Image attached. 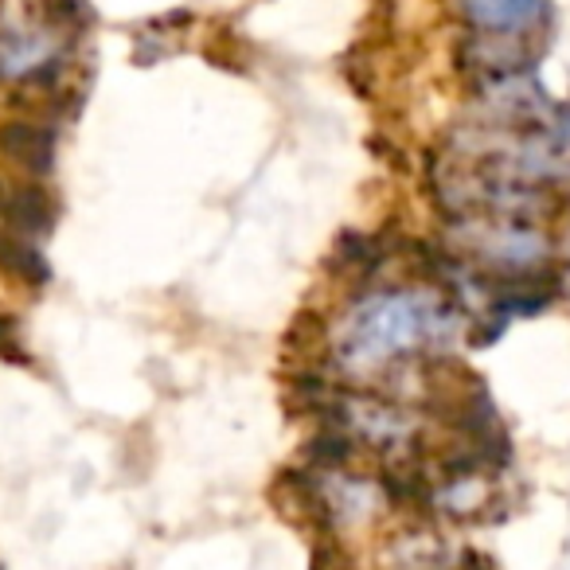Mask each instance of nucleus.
<instances>
[{"instance_id": "1", "label": "nucleus", "mask_w": 570, "mask_h": 570, "mask_svg": "<svg viewBox=\"0 0 570 570\" xmlns=\"http://www.w3.org/2000/svg\"><path fill=\"white\" fill-rule=\"evenodd\" d=\"M453 309L430 294L411 289H383L367 294L348 317V352L360 364H383V360L406 356L426 348L430 341L450 333Z\"/></svg>"}, {"instance_id": "2", "label": "nucleus", "mask_w": 570, "mask_h": 570, "mask_svg": "<svg viewBox=\"0 0 570 570\" xmlns=\"http://www.w3.org/2000/svg\"><path fill=\"white\" fill-rule=\"evenodd\" d=\"M461 235L469 238V250L489 262V266H497L500 274H523V269L539 266L551 254L543 230L515 223L512 215L497 223H481V227H461Z\"/></svg>"}, {"instance_id": "3", "label": "nucleus", "mask_w": 570, "mask_h": 570, "mask_svg": "<svg viewBox=\"0 0 570 570\" xmlns=\"http://www.w3.org/2000/svg\"><path fill=\"white\" fill-rule=\"evenodd\" d=\"M0 219L9 235L43 238L56 227V204L36 184H0Z\"/></svg>"}, {"instance_id": "4", "label": "nucleus", "mask_w": 570, "mask_h": 570, "mask_svg": "<svg viewBox=\"0 0 570 570\" xmlns=\"http://www.w3.org/2000/svg\"><path fill=\"white\" fill-rule=\"evenodd\" d=\"M0 157L36 176H48L56 168V129L40 126V121H4L0 126Z\"/></svg>"}, {"instance_id": "5", "label": "nucleus", "mask_w": 570, "mask_h": 570, "mask_svg": "<svg viewBox=\"0 0 570 570\" xmlns=\"http://www.w3.org/2000/svg\"><path fill=\"white\" fill-rule=\"evenodd\" d=\"M469 20L476 24V32L484 36H523L531 32V28L539 24V20H547V4H523V0H512V4H465Z\"/></svg>"}, {"instance_id": "6", "label": "nucleus", "mask_w": 570, "mask_h": 570, "mask_svg": "<svg viewBox=\"0 0 570 570\" xmlns=\"http://www.w3.org/2000/svg\"><path fill=\"white\" fill-rule=\"evenodd\" d=\"M0 269L9 277L24 285H48L51 282V269L43 262V254L36 250L32 238H20L9 235V230H0Z\"/></svg>"}, {"instance_id": "7", "label": "nucleus", "mask_w": 570, "mask_h": 570, "mask_svg": "<svg viewBox=\"0 0 570 570\" xmlns=\"http://www.w3.org/2000/svg\"><path fill=\"white\" fill-rule=\"evenodd\" d=\"M17 321L9 317V313H0V356L12 360V364H32V360L24 356V352H17Z\"/></svg>"}, {"instance_id": "8", "label": "nucleus", "mask_w": 570, "mask_h": 570, "mask_svg": "<svg viewBox=\"0 0 570 570\" xmlns=\"http://www.w3.org/2000/svg\"><path fill=\"white\" fill-rule=\"evenodd\" d=\"M313 570H325V567H313Z\"/></svg>"}]
</instances>
